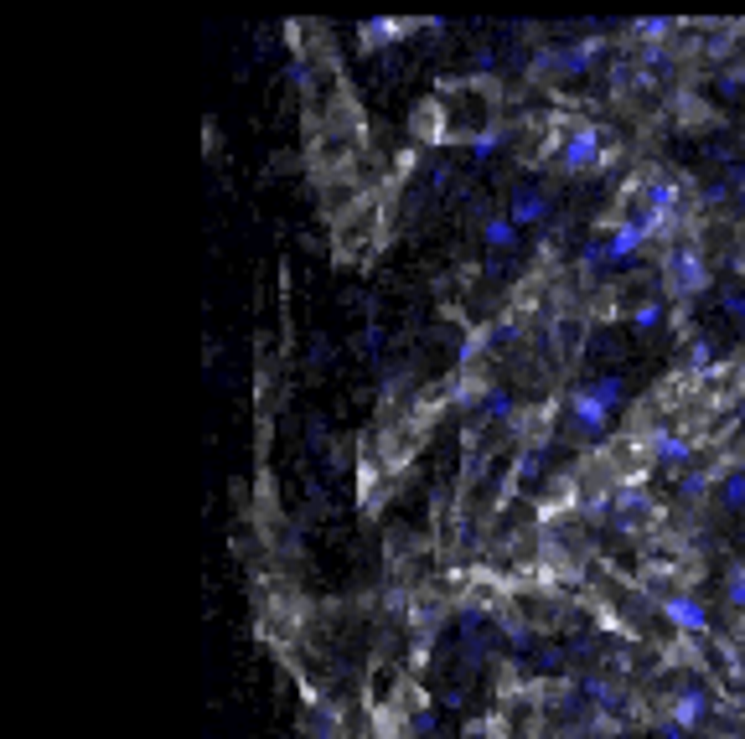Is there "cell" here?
Listing matches in <instances>:
<instances>
[{
  "mask_svg": "<svg viewBox=\"0 0 745 739\" xmlns=\"http://www.w3.org/2000/svg\"><path fill=\"white\" fill-rule=\"evenodd\" d=\"M621 383L616 373H606V378H595V383H580L575 393H570V424L580 429L585 440H601L606 435V424H611V414L621 409Z\"/></svg>",
  "mask_w": 745,
  "mask_h": 739,
  "instance_id": "obj_1",
  "label": "cell"
},
{
  "mask_svg": "<svg viewBox=\"0 0 745 739\" xmlns=\"http://www.w3.org/2000/svg\"><path fill=\"white\" fill-rule=\"evenodd\" d=\"M647 238H658V233H652L642 218H627V223H616L601 243H590V249H585V259L590 264H621V259H632V254H642L647 249Z\"/></svg>",
  "mask_w": 745,
  "mask_h": 739,
  "instance_id": "obj_2",
  "label": "cell"
},
{
  "mask_svg": "<svg viewBox=\"0 0 745 739\" xmlns=\"http://www.w3.org/2000/svg\"><path fill=\"white\" fill-rule=\"evenodd\" d=\"M606 161V135L595 130V125H580V130H570V140L559 145V166L570 171V176H580V171H595Z\"/></svg>",
  "mask_w": 745,
  "mask_h": 739,
  "instance_id": "obj_3",
  "label": "cell"
},
{
  "mask_svg": "<svg viewBox=\"0 0 745 739\" xmlns=\"http://www.w3.org/2000/svg\"><path fill=\"white\" fill-rule=\"evenodd\" d=\"M647 450L658 466H689L694 460V440L689 435H678V429H652L647 435Z\"/></svg>",
  "mask_w": 745,
  "mask_h": 739,
  "instance_id": "obj_4",
  "label": "cell"
},
{
  "mask_svg": "<svg viewBox=\"0 0 745 739\" xmlns=\"http://www.w3.org/2000/svg\"><path fill=\"white\" fill-rule=\"evenodd\" d=\"M663 615H668L678 631H689V636H704L709 631V610L694 595H663Z\"/></svg>",
  "mask_w": 745,
  "mask_h": 739,
  "instance_id": "obj_5",
  "label": "cell"
},
{
  "mask_svg": "<svg viewBox=\"0 0 745 739\" xmlns=\"http://www.w3.org/2000/svg\"><path fill=\"white\" fill-rule=\"evenodd\" d=\"M704 714H709V693H704V688H683V693L673 698V708H668V724L683 729V734H694V729L704 724Z\"/></svg>",
  "mask_w": 745,
  "mask_h": 739,
  "instance_id": "obj_6",
  "label": "cell"
},
{
  "mask_svg": "<svg viewBox=\"0 0 745 739\" xmlns=\"http://www.w3.org/2000/svg\"><path fill=\"white\" fill-rule=\"evenodd\" d=\"M668 274H673V285H678L683 295H694V290H704V285H709V269H704V259H699L694 249L668 254Z\"/></svg>",
  "mask_w": 745,
  "mask_h": 739,
  "instance_id": "obj_7",
  "label": "cell"
},
{
  "mask_svg": "<svg viewBox=\"0 0 745 739\" xmlns=\"http://www.w3.org/2000/svg\"><path fill=\"white\" fill-rule=\"evenodd\" d=\"M616 517L627 522V528H647V522L658 517V507H652L637 486H627V491H616Z\"/></svg>",
  "mask_w": 745,
  "mask_h": 739,
  "instance_id": "obj_8",
  "label": "cell"
},
{
  "mask_svg": "<svg viewBox=\"0 0 745 739\" xmlns=\"http://www.w3.org/2000/svg\"><path fill=\"white\" fill-rule=\"evenodd\" d=\"M544 212H549V197H544L539 187H518V192H513V223H518V228H523V223H539Z\"/></svg>",
  "mask_w": 745,
  "mask_h": 739,
  "instance_id": "obj_9",
  "label": "cell"
},
{
  "mask_svg": "<svg viewBox=\"0 0 745 739\" xmlns=\"http://www.w3.org/2000/svg\"><path fill=\"white\" fill-rule=\"evenodd\" d=\"M482 238H487V249H513V243H518V223H513V212H497V218H487Z\"/></svg>",
  "mask_w": 745,
  "mask_h": 739,
  "instance_id": "obj_10",
  "label": "cell"
},
{
  "mask_svg": "<svg viewBox=\"0 0 745 739\" xmlns=\"http://www.w3.org/2000/svg\"><path fill=\"white\" fill-rule=\"evenodd\" d=\"M404 32H409L404 21H368V26H363V42H368V47H383V42H394V37H404Z\"/></svg>",
  "mask_w": 745,
  "mask_h": 739,
  "instance_id": "obj_11",
  "label": "cell"
},
{
  "mask_svg": "<svg viewBox=\"0 0 745 739\" xmlns=\"http://www.w3.org/2000/svg\"><path fill=\"white\" fill-rule=\"evenodd\" d=\"M632 326H637V331H652V326H663V305H658V300H642L637 311H632Z\"/></svg>",
  "mask_w": 745,
  "mask_h": 739,
  "instance_id": "obj_12",
  "label": "cell"
},
{
  "mask_svg": "<svg viewBox=\"0 0 745 739\" xmlns=\"http://www.w3.org/2000/svg\"><path fill=\"white\" fill-rule=\"evenodd\" d=\"M725 600H730L735 610H745V564H735V569L725 574Z\"/></svg>",
  "mask_w": 745,
  "mask_h": 739,
  "instance_id": "obj_13",
  "label": "cell"
},
{
  "mask_svg": "<svg viewBox=\"0 0 745 739\" xmlns=\"http://www.w3.org/2000/svg\"><path fill=\"white\" fill-rule=\"evenodd\" d=\"M745 502V471H730L725 476V507H740Z\"/></svg>",
  "mask_w": 745,
  "mask_h": 739,
  "instance_id": "obj_14",
  "label": "cell"
},
{
  "mask_svg": "<svg viewBox=\"0 0 745 739\" xmlns=\"http://www.w3.org/2000/svg\"><path fill=\"white\" fill-rule=\"evenodd\" d=\"M704 367H714V357H709L704 342H694V347H689V373H704Z\"/></svg>",
  "mask_w": 745,
  "mask_h": 739,
  "instance_id": "obj_15",
  "label": "cell"
},
{
  "mask_svg": "<svg viewBox=\"0 0 745 739\" xmlns=\"http://www.w3.org/2000/svg\"><path fill=\"white\" fill-rule=\"evenodd\" d=\"M637 32H642V37H668V21H642Z\"/></svg>",
  "mask_w": 745,
  "mask_h": 739,
  "instance_id": "obj_16",
  "label": "cell"
},
{
  "mask_svg": "<svg viewBox=\"0 0 745 739\" xmlns=\"http://www.w3.org/2000/svg\"><path fill=\"white\" fill-rule=\"evenodd\" d=\"M663 739H689V734H683V729H673V724H663Z\"/></svg>",
  "mask_w": 745,
  "mask_h": 739,
  "instance_id": "obj_17",
  "label": "cell"
}]
</instances>
